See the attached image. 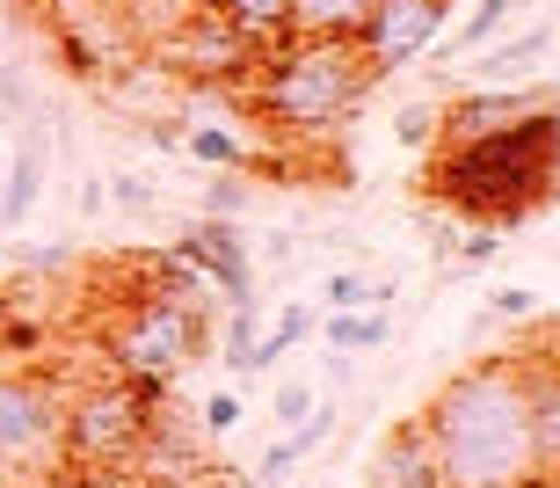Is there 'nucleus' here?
Instances as JSON below:
<instances>
[{"mask_svg": "<svg viewBox=\"0 0 560 488\" xmlns=\"http://www.w3.org/2000/svg\"><path fill=\"white\" fill-rule=\"evenodd\" d=\"M422 430L436 445L444 488H532L546 474L524 416L517 358H474L466 372H452L422 408Z\"/></svg>", "mask_w": 560, "mask_h": 488, "instance_id": "obj_1", "label": "nucleus"}, {"mask_svg": "<svg viewBox=\"0 0 560 488\" xmlns=\"http://www.w3.org/2000/svg\"><path fill=\"white\" fill-rule=\"evenodd\" d=\"M553 190H560V95L517 125L488 131V139L436 147V197L480 226H524Z\"/></svg>", "mask_w": 560, "mask_h": 488, "instance_id": "obj_2", "label": "nucleus"}, {"mask_svg": "<svg viewBox=\"0 0 560 488\" xmlns=\"http://www.w3.org/2000/svg\"><path fill=\"white\" fill-rule=\"evenodd\" d=\"M255 109L270 117L284 139H320L372 95V66L357 51V37H291L255 59Z\"/></svg>", "mask_w": 560, "mask_h": 488, "instance_id": "obj_3", "label": "nucleus"}, {"mask_svg": "<svg viewBox=\"0 0 560 488\" xmlns=\"http://www.w3.org/2000/svg\"><path fill=\"white\" fill-rule=\"evenodd\" d=\"M211 321L205 306H183V299H161L145 292L125 321H117V336H109V364H117V380H131L139 394L161 402L167 386L183 380L189 364L211 350Z\"/></svg>", "mask_w": 560, "mask_h": 488, "instance_id": "obj_4", "label": "nucleus"}, {"mask_svg": "<svg viewBox=\"0 0 560 488\" xmlns=\"http://www.w3.org/2000/svg\"><path fill=\"white\" fill-rule=\"evenodd\" d=\"M153 394H139L131 380H103L66 402V467H95V474H117L131 467L145 423H153Z\"/></svg>", "mask_w": 560, "mask_h": 488, "instance_id": "obj_5", "label": "nucleus"}, {"mask_svg": "<svg viewBox=\"0 0 560 488\" xmlns=\"http://www.w3.org/2000/svg\"><path fill=\"white\" fill-rule=\"evenodd\" d=\"M66 467V394L44 372H0V474Z\"/></svg>", "mask_w": 560, "mask_h": 488, "instance_id": "obj_6", "label": "nucleus"}, {"mask_svg": "<svg viewBox=\"0 0 560 488\" xmlns=\"http://www.w3.org/2000/svg\"><path fill=\"white\" fill-rule=\"evenodd\" d=\"M452 15H458V0H372V15L357 30V51H364V66L386 81L400 66L430 59V44L444 37Z\"/></svg>", "mask_w": 560, "mask_h": 488, "instance_id": "obj_7", "label": "nucleus"}, {"mask_svg": "<svg viewBox=\"0 0 560 488\" xmlns=\"http://www.w3.org/2000/svg\"><path fill=\"white\" fill-rule=\"evenodd\" d=\"M175 255L219 292V306L255 299V255H248V234H233V219H197V226H183V234H175Z\"/></svg>", "mask_w": 560, "mask_h": 488, "instance_id": "obj_8", "label": "nucleus"}, {"mask_svg": "<svg viewBox=\"0 0 560 488\" xmlns=\"http://www.w3.org/2000/svg\"><path fill=\"white\" fill-rule=\"evenodd\" d=\"M553 95L560 88H474V95H458L452 109H436V147H452V139H488V131L532 117V109L553 103Z\"/></svg>", "mask_w": 560, "mask_h": 488, "instance_id": "obj_9", "label": "nucleus"}, {"mask_svg": "<svg viewBox=\"0 0 560 488\" xmlns=\"http://www.w3.org/2000/svg\"><path fill=\"white\" fill-rule=\"evenodd\" d=\"M161 51L183 66V73H205V81H241V73H255V51L226 30V15H189Z\"/></svg>", "mask_w": 560, "mask_h": 488, "instance_id": "obj_10", "label": "nucleus"}, {"mask_svg": "<svg viewBox=\"0 0 560 488\" xmlns=\"http://www.w3.org/2000/svg\"><path fill=\"white\" fill-rule=\"evenodd\" d=\"M546 51H553V22H532L517 37H488L466 66H474V88H524Z\"/></svg>", "mask_w": 560, "mask_h": 488, "instance_id": "obj_11", "label": "nucleus"}, {"mask_svg": "<svg viewBox=\"0 0 560 488\" xmlns=\"http://www.w3.org/2000/svg\"><path fill=\"white\" fill-rule=\"evenodd\" d=\"M372 481L378 488H444V467H436V445H430V430H422V416H408V423L386 430Z\"/></svg>", "mask_w": 560, "mask_h": 488, "instance_id": "obj_12", "label": "nucleus"}, {"mask_svg": "<svg viewBox=\"0 0 560 488\" xmlns=\"http://www.w3.org/2000/svg\"><path fill=\"white\" fill-rule=\"evenodd\" d=\"M517 364H524V416H532L539 467L560 474V358H517Z\"/></svg>", "mask_w": 560, "mask_h": 488, "instance_id": "obj_13", "label": "nucleus"}, {"mask_svg": "<svg viewBox=\"0 0 560 488\" xmlns=\"http://www.w3.org/2000/svg\"><path fill=\"white\" fill-rule=\"evenodd\" d=\"M335 423H342V408H335V402H313L306 423H291L277 445H262V467H255V474H262V488H284L291 474H299V460H313V452L335 438Z\"/></svg>", "mask_w": 560, "mask_h": 488, "instance_id": "obj_14", "label": "nucleus"}, {"mask_svg": "<svg viewBox=\"0 0 560 488\" xmlns=\"http://www.w3.org/2000/svg\"><path fill=\"white\" fill-rule=\"evenodd\" d=\"M44 197V139L30 131L22 147H8V183H0V226L15 234L22 219H30V205Z\"/></svg>", "mask_w": 560, "mask_h": 488, "instance_id": "obj_15", "label": "nucleus"}, {"mask_svg": "<svg viewBox=\"0 0 560 488\" xmlns=\"http://www.w3.org/2000/svg\"><path fill=\"white\" fill-rule=\"evenodd\" d=\"M219 15H226V30H233L241 44H248L255 59H262V51H277V44H291V37H299V30H291V0H226Z\"/></svg>", "mask_w": 560, "mask_h": 488, "instance_id": "obj_16", "label": "nucleus"}, {"mask_svg": "<svg viewBox=\"0 0 560 488\" xmlns=\"http://www.w3.org/2000/svg\"><path fill=\"white\" fill-rule=\"evenodd\" d=\"M517 8H524V0H480V8H474V15H466V22H458L452 37H436V44H430V51H436V66H452L458 51H480V44H488V37H502Z\"/></svg>", "mask_w": 560, "mask_h": 488, "instance_id": "obj_17", "label": "nucleus"}, {"mask_svg": "<svg viewBox=\"0 0 560 488\" xmlns=\"http://www.w3.org/2000/svg\"><path fill=\"white\" fill-rule=\"evenodd\" d=\"M372 15V0H291V30L299 37H357Z\"/></svg>", "mask_w": 560, "mask_h": 488, "instance_id": "obj_18", "label": "nucleus"}, {"mask_svg": "<svg viewBox=\"0 0 560 488\" xmlns=\"http://www.w3.org/2000/svg\"><path fill=\"white\" fill-rule=\"evenodd\" d=\"M320 299H328V314H364V306H386L394 284L386 277H364V270H328L320 277Z\"/></svg>", "mask_w": 560, "mask_h": 488, "instance_id": "obj_19", "label": "nucleus"}, {"mask_svg": "<svg viewBox=\"0 0 560 488\" xmlns=\"http://www.w3.org/2000/svg\"><path fill=\"white\" fill-rule=\"evenodd\" d=\"M386 342H394L386 306H364V314H328V350H386Z\"/></svg>", "mask_w": 560, "mask_h": 488, "instance_id": "obj_20", "label": "nucleus"}, {"mask_svg": "<svg viewBox=\"0 0 560 488\" xmlns=\"http://www.w3.org/2000/svg\"><path fill=\"white\" fill-rule=\"evenodd\" d=\"M255 336H262V328H255V299H233V306H226V328H219L233 380H255V372H262V364H255Z\"/></svg>", "mask_w": 560, "mask_h": 488, "instance_id": "obj_21", "label": "nucleus"}, {"mask_svg": "<svg viewBox=\"0 0 560 488\" xmlns=\"http://www.w3.org/2000/svg\"><path fill=\"white\" fill-rule=\"evenodd\" d=\"M183 153H189V161H205V169H241V161H248V147H241L226 125H205V117L183 131Z\"/></svg>", "mask_w": 560, "mask_h": 488, "instance_id": "obj_22", "label": "nucleus"}, {"mask_svg": "<svg viewBox=\"0 0 560 488\" xmlns=\"http://www.w3.org/2000/svg\"><path fill=\"white\" fill-rule=\"evenodd\" d=\"M306 328H313V314H306V306H284V314H277V328H270V336H255V364H262V372H270V364L284 358L291 342L306 336Z\"/></svg>", "mask_w": 560, "mask_h": 488, "instance_id": "obj_23", "label": "nucleus"}, {"mask_svg": "<svg viewBox=\"0 0 560 488\" xmlns=\"http://www.w3.org/2000/svg\"><path fill=\"white\" fill-rule=\"evenodd\" d=\"M248 183H241V175H211L205 183V219H233V212H248Z\"/></svg>", "mask_w": 560, "mask_h": 488, "instance_id": "obj_24", "label": "nucleus"}, {"mask_svg": "<svg viewBox=\"0 0 560 488\" xmlns=\"http://www.w3.org/2000/svg\"><path fill=\"white\" fill-rule=\"evenodd\" d=\"M30 109H37V95H30V81H22L15 66H0V125H37Z\"/></svg>", "mask_w": 560, "mask_h": 488, "instance_id": "obj_25", "label": "nucleus"}, {"mask_svg": "<svg viewBox=\"0 0 560 488\" xmlns=\"http://www.w3.org/2000/svg\"><path fill=\"white\" fill-rule=\"evenodd\" d=\"M394 139H400V147H436V109L430 103H408L394 117Z\"/></svg>", "mask_w": 560, "mask_h": 488, "instance_id": "obj_26", "label": "nucleus"}, {"mask_svg": "<svg viewBox=\"0 0 560 488\" xmlns=\"http://www.w3.org/2000/svg\"><path fill=\"white\" fill-rule=\"evenodd\" d=\"M241 416H248V402H241V394H211V402H205V430H211V438L241 430Z\"/></svg>", "mask_w": 560, "mask_h": 488, "instance_id": "obj_27", "label": "nucleus"}, {"mask_svg": "<svg viewBox=\"0 0 560 488\" xmlns=\"http://www.w3.org/2000/svg\"><path fill=\"white\" fill-rule=\"evenodd\" d=\"M313 402H320V394H313V386H277V402H270V416H277V423H306V408Z\"/></svg>", "mask_w": 560, "mask_h": 488, "instance_id": "obj_28", "label": "nucleus"}, {"mask_svg": "<svg viewBox=\"0 0 560 488\" xmlns=\"http://www.w3.org/2000/svg\"><path fill=\"white\" fill-rule=\"evenodd\" d=\"M488 314H502V321H532V314H539V299L524 292V284H502V292H488Z\"/></svg>", "mask_w": 560, "mask_h": 488, "instance_id": "obj_29", "label": "nucleus"}, {"mask_svg": "<svg viewBox=\"0 0 560 488\" xmlns=\"http://www.w3.org/2000/svg\"><path fill=\"white\" fill-rule=\"evenodd\" d=\"M103 190H109V197H117V205H125V212H153V190H145L139 175H109Z\"/></svg>", "mask_w": 560, "mask_h": 488, "instance_id": "obj_30", "label": "nucleus"}, {"mask_svg": "<svg viewBox=\"0 0 560 488\" xmlns=\"http://www.w3.org/2000/svg\"><path fill=\"white\" fill-rule=\"evenodd\" d=\"M495 255H502V241H495V234H466V241H458V263H466V270L495 263Z\"/></svg>", "mask_w": 560, "mask_h": 488, "instance_id": "obj_31", "label": "nucleus"}, {"mask_svg": "<svg viewBox=\"0 0 560 488\" xmlns=\"http://www.w3.org/2000/svg\"><path fill=\"white\" fill-rule=\"evenodd\" d=\"M73 248H22V270H66Z\"/></svg>", "mask_w": 560, "mask_h": 488, "instance_id": "obj_32", "label": "nucleus"}, {"mask_svg": "<svg viewBox=\"0 0 560 488\" xmlns=\"http://www.w3.org/2000/svg\"><path fill=\"white\" fill-rule=\"evenodd\" d=\"M103 205H109V190H103V183H95V175H88V183H81V212L95 219V212H103Z\"/></svg>", "mask_w": 560, "mask_h": 488, "instance_id": "obj_33", "label": "nucleus"}, {"mask_svg": "<svg viewBox=\"0 0 560 488\" xmlns=\"http://www.w3.org/2000/svg\"><path fill=\"white\" fill-rule=\"evenodd\" d=\"M189 8H197V15H219V8H226V0H189Z\"/></svg>", "mask_w": 560, "mask_h": 488, "instance_id": "obj_34", "label": "nucleus"}, {"mask_svg": "<svg viewBox=\"0 0 560 488\" xmlns=\"http://www.w3.org/2000/svg\"><path fill=\"white\" fill-rule=\"evenodd\" d=\"M0 183H8V147H0Z\"/></svg>", "mask_w": 560, "mask_h": 488, "instance_id": "obj_35", "label": "nucleus"}, {"mask_svg": "<svg viewBox=\"0 0 560 488\" xmlns=\"http://www.w3.org/2000/svg\"><path fill=\"white\" fill-rule=\"evenodd\" d=\"M0 488H15V474H0Z\"/></svg>", "mask_w": 560, "mask_h": 488, "instance_id": "obj_36", "label": "nucleus"}, {"mask_svg": "<svg viewBox=\"0 0 560 488\" xmlns=\"http://www.w3.org/2000/svg\"><path fill=\"white\" fill-rule=\"evenodd\" d=\"M284 488H306V481H284Z\"/></svg>", "mask_w": 560, "mask_h": 488, "instance_id": "obj_37", "label": "nucleus"}, {"mask_svg": "<svg viewBox=\"0 0 560 488\" xmlns=\"http://www.w3.org/2000/svg\"><path fill=\"white\" fill-rule=\"evenodd\" d=\"M117 8H125V0H117Z\"/></svg>", "mask_w": 560, "mask_h": 488, "instance_id": "obj_38", "label": "nucleus"}]
</instances>
